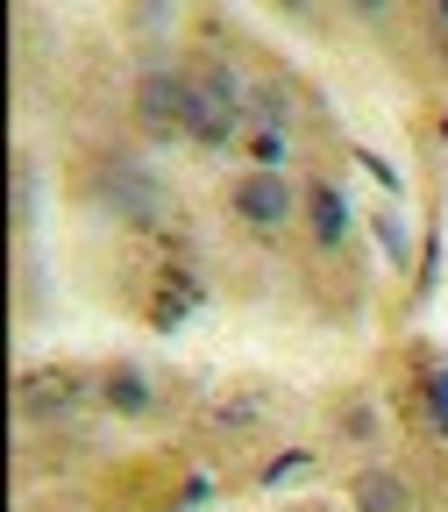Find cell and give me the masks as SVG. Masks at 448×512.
I'll return each mask as SVG.
<instances>
[{"label": "cell", "instance_id": "obj_1", "mask_svg": "<svg viewBox=\"0 0 448 512\" xmlns=\"http://www.w3.org/2000/svg\"><path fill=\"white\" fill-rule=\"evenodd\" d=\"M242 114H249V86H235V72H200L192 93H185V143L228 150Z\"/></svg>", "mask_w": 448, "mask_h": 512}, {"label": "cell", "instance_id": "obj_2", "mask_svg": "<svg viewBox=\"0 0 448 512\" xmlns=\"http://www.w3.org/2000/svg\"><path fill=\"white\" fill-rule=\"evenodd\" d=\"M185 93H192V79H171V72H150L136 86V114L150 136H185Z\"/></svg>", "mask_w": 448, "mask_h": 512}, {"label": "cell", "instance_id": "obj_3", "mask_svg": "<svg viewBox=\"0 0 448 512\" xmlns=\"http://www.w3.org/2000/svg\"><path fill=\"white\" fill-rule=\"evenodd\" d=\"M100 192H107V207L128 214V221H150V214L164 207V185H157L150 171H136V164H107V171H100Z\"/></svg>", "mask_w": 448, "mask_h": 512}, {"label": "cell", "instance_id": "obj_4", "mask_svg": "<svg viewBox=\"0 0 448 512\" xmlns=\"http://www.w3.org/2000/svg\"><path fill=\"white\" fill-rule=\"evenodd\" d=\"M235 214H242L249 228H278V221L292 214L285 178H278V171H249V178H235Z\"/></svg>", "mask_w": 448, "mask_h": 512}, {"label": "cell", "instance_id": "obj_5", "mask_svg": "<svg viewBox=\"0 0 448 512\" xmlns=\"http://www.w3.org/2000/svg\"><path fill=\"white\" fill-rule=\"evenodd\" d=\"M306 221H313L320 249H335V242L349 235V207H342V192H335V185H313V192H306Z\"/></svg>", "mask_w": 448, "mask_h": 512}, {"label": "cell", "instance_id": "obj_6", "mask_svg": "<svg viewBox=\"0 0 448 512\" xmlns=\"http://www.w3.org/2000/svg\"><path fill=\"white\" fill-rule=\"evenodd\" d=\"M356 505H363V512H413V505H406V484H399L392 470H363V477H356Z\"/></svg>", "mask_w": 448, "mask_h": 512}, {"label": "cell", "instance_id": "obj_7", "mask_svg": "<svg viewBox=\"0 0 448 512\" xmlns=\"http://www.w3.org/2000/svg\"><path fill=\"white\" fill-rule=\"evenodd\" d=\"M72 399H79V377H64V370H36V377L22 384V406H36V413L72 406Z\"/></svg>", "mask_w": 448, "mask_h": 512}, {"label": "cell", "instance_id": "obj_8", "mask_svg": "<svg viewBox=\"0 0 448 512\" xmlns=\"http://www.w3.org/2000/svg\"><path fill=\"white\" fill-rule=\"evenodd\" d=\"M285 128H271V121H249V157H256V171H278L285 164Z\"/></svg>", "mask_w": 448, "mask_h": 512}, {"label": "cell", "instance_id": "obj_9", "mask_svg": "<svg viewBox=\"0 0 448 512\" xmlns=\"http://www.w3.org/2000/svg\"><path fill=\"white\" fill-rule=\"evenodd\" d=\"M192 299H200V292H192L185 278H171V285H164V299H157V328H178V320H185V306H192Z\"/></svg>", "mask_w": 448, "mask_h": 512}, {"label": "cell", "instance_id": "obj_10", "mask_svg": "<svg viewBox=\"0 0 448 512\" xmlns=\"http://www.w3.org/2000/svg\"><path fill=\"white\" fill-rule=\"evenodd\" d=\"M107 399H114L121 413H143V406H150V392H143L136 377H114V384H107Z\"/></svg>", "mask_w": 448, "mask_h": 512}, {"label": "cell", "instance_id": "obj_11", "mask_svg": "<svg viewBox=\"0 0 448 512\" xmlns=\"http://www.w3.org/2000/svg\"><path fill=\"white\" fill-rule=\"evenodd\" d=\"M427 406H434V427L448 434V363H434V377H427Z\"/></svg>", "mask_w": 448, "mask_h": 512}, {"label": "cell", "instance_id": "obj_12", "mask_svg": "<svg viewBox=\"0 0 448 512\" xmlns=\"http://www.w3.org/2000/svg\"><path fill=\"white\" fill-rule=\"evenodd\" d=\"M434 43H441V57H448V15H434Z\"/></svg>", "mask_w": 448, "mask_h": 512}, {"label": "cell", "instance_id": "obj_13", "mask_svg": "<svg viewBox=\"0 0 448 512\" xmlns=\"http://www.w3.org/2000/svg\"><path fill=\"white\" fill-rule=\"evenodd\" d=\"M356 8H363V15H377V8H384V0H356Z\"/></svg>", "mask_w": 448, "mask_h": 512}, {"label": "cell", "instance_id": "obj_14", "mask_svg": "<svg viewBox=\"0 0 448 512\" xmlns=\"http://www.w3.org/2000/svg\"><path fill=\"white\" fill-rule=\"evenodd\" d=\"M434 15H448V0H434Z\"/></svg>", "mask_w": 448, "mask_h": 512}, {"label": "cell", "instance_id": "obj_15", "mask_svg": "<svg viewBox=\"0 0 448 512\" xmlns=\"http://www.w3.org/2000/svg\"><path fill=\"white\" fill-rule=\"evenodd\" d=\"M285 8H306V0H285Z\"/></svg>", "mask_w": 448, "mask_h": 512}]
</instances>
